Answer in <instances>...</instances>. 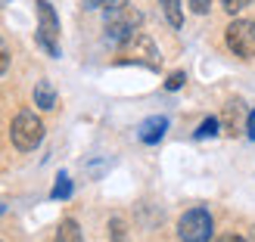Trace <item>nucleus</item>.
<instances>
[{
  "mask_svg": "<svg viewBox=\"0 0 255 242\" xmlns=\"http://www.w3.org/2000/svg\"><path fill=\"white\" fill-rule=\"evenodd\" d=\"M109 3H112V0H84V9H103Z\"/></svg>",
  "mask_w": 255,
  "mask_h": 242,
  "instance_id": "19",
  "label": "nucleus"
},
{
  "mask_svg": "<svg viewBox=\"0 0 255 242\" xmlns=\"http://www.w3.org/2000/svg\"><path fill=\"white\" fill-rule=\"evenodd\" d=\"M109 236H112V242H128L125 221H122V218H112V221H109Z\"/></svg>",
  "mask_w": 255,
  "mask_h": 242,
  "instance_id": "14",
  "label": "nucleus"
},
{
  "mask_svg": "<svg viewBox=\"0 0 255 242\" xmlns=\"http://www.w3.org/2000/svg\"><path fill=\"white\" fill-rule=\"evenodd\" d=\"M209 6H212V0H190V9H193L196 16H206Z\"/></svg>",
  "mask_w": 255,
  "mask_h": 242,
  "instance_id": "18",
  "label": "nucleus"
},
{
  "mask_svg": "<svg viewBox=\"0 0 255 242\" xmlns=\"http://www.w3.org/2000/svg\"><path fill=\"white\" fill-rule=\"evenodd\" d=\"M0 3H9V0H0Z\"/></svg>",
  "mask_w": 255,
  "mask_h": 242,
  "instance_id": "22",
  "label": "nucleus"
},
{
  "mask_svg": "<svg viewBox=\"0 0 255 242\" xmlns=\"http://www.w3.org/2000/svg\"><path fill=\"white\" fill-rule=\"evenodd\" d=\"M72 196V180H69V174L66 171H59L56 174V183H53V189H50V199H69Z\"/></svg>",
  "mask_w": 255,
  "mask_h": 242,
  "instance_id": "12",
  "label": "nucleus"
},
{
  "mask_svg": "<svg viewBox=\"0 0 255 242\" xmlns=\"http://www.w3.org/2000/svg\"><path fill=\"white\" fill-rule=\"evenodd\" d=\"M240 118H243V103L231 99V103L224 106V124H227L231 134H240Z\"/></svg>",
  "mask_w": 255,
  "mask_h": 242,
  "instance_id": "11",
  "label": "nucleus"
},
{
  "mask_svg": "<svg viewBox=\"0 0 255 242\" xmlns=\"http://www.w3.org/2000/svg\"><path fill=\"white\" fill-rule=\"evenodd\" d=\"M0 214H3V205H0Z\"/></svg>",
  "mask_w": 255,
  "mask_h": 242,
  "instance_id": "23",
  "label": "nucleus"
},
{
  "mask_svg": "<svg viewBox=\"0 0 255 242\" xmlns=\"http://www.w3.org/2000/svg\"><path fill=\"white\" fill-rule=\"evenodd\" d=\"M218 242H246V239H243V236H234V233H227V236H221Z\"/></svg>",
  "mask_w": 255,
  "mask_h": 242,
  "instance_id": "20",
  "label": "nucleus"
},
{
  "mask_svg": "<svg viewBox=\"0 0 255 242\" xmlns=\"http://www.w3.org/2000/svg\"><path fill=\"white\" fill-rule=\"evenodd\" d=\"M215 233V221L206 208H190L177 221V236L181 242H209Z\"/></svg>",
  "mask_w": 255,
  "mask_h": 242,
  "instance_id": "3",
  "label": "nucleus"
},
{
  "mask_svg": "<svg viewBox=\"0 0 255 242\" xmlns=\"http://www.w3.org/2000/svg\"><path fill=\"white\" fill-rule=\"evenodd\" d=\"M218 127H221V121L218 118H206L199 124V131H196V140H206V137H215L218 134Z\"/></svg>",
  "mask_w": 255,
  "mask_h": 242,
  "instance_id": "13",
  "label": "nucleus"
},
{
  "mask_svg": "<svg viewBox=\"0 0 255 242\" xmlns=\"http://www.w3.org/2000/svg\"><path fill=\"white\" fill-rule=\"evenodd\" d=\"M9 140L19 152H31L41 146L44 140V121L34 115V112H19L9 124Z\"/></svg>",
  "mask_w": 255,
  "mask_h": 242,
  "instance_id": "2",
  "label": "nucleus"
},
{
  "mask_svg": "<svg viewBox=\"0 0 255 242\" xmlns=\"http://www.w3.org/2000/svg\"><path fill=\"white\" fill-rule=\"evenodd\" d=\"M125 50H122V62H143L146 69H159V50H156V44L149 41L146 34H134V37H128V41L122 44Z\"/></svg>",
  "mask_w": 255,
  "mask_h": 242,
  "instance_id": "6",
  "label": "nucleus"
},
{
  "mask_svg": "<svg viewBox=\"0 0 255 242\" xmlns=\"http://www.w3.org/2000/svg\"><path fill=\"white\" fill-rule=\"evenodd\" d=\"M184 81H187V75L184 72H174V75H168V81H165V90H181Z\"/></svg>",
  "mask_w": 255,
  "mask_h": 242,
  "instance_id": "15",
  "label": "nucleus"
},
{
  "mask_svg": "<svg viewBox=\"0 0 255 242\" xmlns=\"http://www.w3.org/2000/svg\"><path fill=\"white\" fill-rule=\"evenodd\" d=\"M246 6H252V0H224V9L231 12V16H237V12L246 9Z\"/></svg>",
  "mask_w": 255,
  "mask_h": 242,
  "instance_id": "16",
  "label": "nucleus"
},
{
  "mask_svg": "<svg viewBox=\"0 0 255 242\" xmlns=\"http://www.w3.org/2000/svg\"><path fill=\"white\" fill-rule=\"evenodd\" d=\"M159 6L165 12V19H168L171 28H181L184 25V9H181V0H159Z\"/></svg>",
  "mask_w": 255,
  "mask_h": 242,
  "instance_id": "10",
  "label": "nucleus"
},
{
  "mask_svg": "<svg viewBox=\"0 0 255 242\" xmlns=\"http://www.w3.org/2000/svg\"><path fill=\"white\" fill-rule=\"evenodd\" d=\"M165 131H168V118H165V115H152V118H146V121H140L137 137H140V143L156 146L159 140L165 137Z\"/></svg>",
  "mask_w": 255,
  "mask_h": 242,
  "instance_id": "7",
  "label": "nucleus"
},
{
  "mask_svg": "<svg viewBox=\"0 0 255 242\" xmlns=\"http://www.w3.org/2000/svg\"><path fill=\"white\" fill-rule=\"evenodd\" d=\"M249 137H252V140H255V109H252V112H249Z\"/></svg>",
  "mask_w": 255,
  "mask_h": 242,
  "instance_id": "21",
  "label": "nucleus"
},
{
  "mask_svg": "<svg viewBox=\"0 0 255 242\" xmlns=\"http://www.w3.org/2000/svg\"><path fill=\"white\" fill-rule=\"evenodd\" d=\"M37 44L50 56H59V16L47 0H37Z\"/></svg>",
  "mask_w": 255,
  "mask_h": 242,
  "instance_id": "5",
  "label": "nucleus"
},
{
  "mask_svg": "<svg viewBox=\"0 0 255 242\" xmlns=\"http://www.w3.org/2000/svg\"><path fill=\"white\" fill-rule=\"evenodd\" d=\"M140 22H143V12L131 0H116V3L106 6V34L116 44H125L128 37H134Z\"/></svg>",
  "mask_w": 255,
  "mask_h": 242,
  "instance_id": "1",
  "label": "nucleus"
},
{
  "mask_svg": "<svg viewBox=\"0 0 255 242\" xmlns=\"http://www.w3.org/2000/svg\"><path fill=\"white\" fill-rule=\"evenodd\" d=\"M9 69V47H6V41L0 37V75H3Z\"/></svg>",
  "mask_w": 255,
  "mask_h": 242,
  "instance_id": "17",
  "label": "nucleus"
},
{
  "mask_svg": "<svg viewBox=\"0 0 255 242\" xmlns=\"http://www.w3.org/2000/svg\"><path fill=\"white\" fill-rule=\"evenodd\" d=\"M227 50L240 59H255V22L252 19H234L224 31Z\"/></svg>",
  "mask_w": 255,
  "mask_h": 242,
  "instance_id": "4",
  "label": "nucleus"
},
{
  "mask_svg": "<svg viewBox=\"0 0 255 242\" xmlns=\"http://www.w3.org/2000/svg\"><path fill=\"white\" fill-rule=\"evenodd\" d=\"M34 106H41L44 112L56 109V90H53V84H50V81H37L34 84Z\"/></svg>",
  "mask_w": 255,
  "mask_h": 242,
  "instance_id": "8",
  "label": "nucleus"
},
{
  "mask_svg": "<svg viewBox=\"0 0 255 242\" xmlns=\"http://www.w3.org/2000/svg\"><path fill=\"white\" fill-rule=\"evenodd\" d=\"M53 242H84L78 221H72V218H66V221H62V224L56 227V239H53Z\"/></svg>",
  "mask_w": 255,
  "mask_h": 242,
  "instance_id": "9",
  "label": "nucleus"
}]
</instances>
